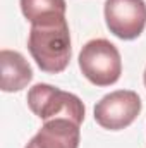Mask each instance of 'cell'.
<instances>
[{
    "instance_id": "6da1fadb",
    "label": "cell",
    "mask_w": 146,
    "mask_h": 148,
    "mask_svg": "<svg viewBox=\"0 0 146 148\" xmlns=\"http://www.w3.org/2000/svg\"><path fill=\"white\" fill-rule=\"evenodd\" d=\"M28 50L43 73H62L71 60V33L65 16L31 24Z\"/></svg>"
},
{
    "instance_id": "7a4b0ae2",
    "label": "cell",
    "mask_w": 146,
    "mask_h": 148,
    "mask_svg": "<svg viewBox=\"0 0 146 148\" xmlns=\"http://www.w3.org/2000/svg\"><path fill=\"white\" fill-rule=\"evenodd\" d=\"M28 107L41 121L71 119L81 124L84 121V103L74 93L59 90L46 83H38L28 91Z\"/></svg>"
},
{
    "instance_id": "3957f363",
    "label": "cell",
    "mask_w": 146,
    "mask_h": 148,
    "mask_svg": "<svg viewBox=\"0 0 146 148\" xmlns=\"http://www.w3.org/2000/svg\"><path fill=\"white\" fill-rule=\"evenodd\" d=\"M79 69L95 86H110L122 74L120 52L105 38L88 41L79 52Z\"/></svg>"
},
{
    "instance_id": "277c9868",
    "label": "cell",
    "mask_w": 146,
    "mask_h": 148,
    "mask_svg": "<svg viewBox=\"0 0 146 148\" xmlns=\"http://www.w3.org/2000/svg\"><path fill=\"white\" fill-rule=\"evenodd\" d=\"M141 98L132 90H117L105 95L95 105V121L108 131H120L131 126L139 112Z\"/></svg>"
},
{
    "instance_id": "5b68a950",
    "label": "cell",
    "mask_w": 146,
    "mask_h": 148,
    "mask_svg": "<svg viewBox=\"0 0 146 148\" xmlns=\"http://www.w3.org/2000/svg\"><path fill=\"white\" fill-rule=\"evenodd\" d=\"M105 23L120 40H136L146 28L145 0H107Z\"/></svg>"
},
{
    "instance_id": "8992f818",
    "label": "cell",
    "mask_w": 146,
    "mask_h": 148,
    "mask_svg": "<svg viewBox=\"0 0 146 148\" xmlns=\"http://www.w3.org/2000/svg\"><path fill=\"white\" fill-rule=\"evenodd\" d=\"M81 124L71 119L45 121L41 129L29 140L24 148H79Z\"/></svg>"
},
{
    "instance_id": "52a82bcc",
    "label": "cell",
    "mask_w": 146,
    "mask_h": 148,
    "mask_svg": "<svg viewBox=\"0 0 146 148\" xmlns=\"http://www.w3.org/2000/svg\"><path fill=\"white\" fill-rule=\"evenodd\" d=\"M0 66H2V83L0 88L5 93H14L24 90L31 79L33 71L23 53L16 50L3 48L0 52Z\"/></svg>"
},
{
    "instance_id": "ba28073f",
    "label": "cell",
    "mask_w": 146,
    "mask_h": 148,
    "mask_svg": "<svg viewBox=\"0 0 146 148\" xmlns=\"http://www.w3.org/2000/svg\"><path fill=\"white\" fill-rule=\"evenodd\" d=\"M19 3L23 16L31 24L41 23L55 16H65L67 10L65 0H19Z\"/></svg>"
},
{
    "instance_id": "9c48e42d",
    "label": "cell",
    "mask_w": 146,
    "mask_h": 148,
    "mask_svg": "<svg viewBox=\"0 0 146 148\" xmlns=\"http://www.w3.org/2000/svg\"><path fill=\"white\" fill-rule=\"evenodd\" d=\"M143 79H145V86H146V69H145V76H143Z\"/></svg>"
}]
</instances>
